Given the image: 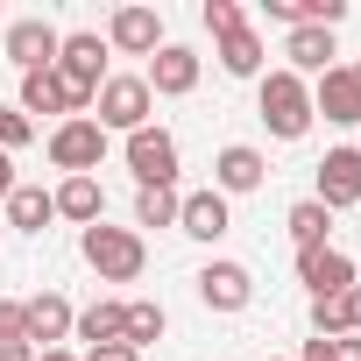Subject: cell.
Masks as SVG:
<instances>
[{"instance_id":"cell-25","label":"cell","mask_w":361,"mask_h":361,"mask_svg":"<svg viewBox=\"0 0 361 361\" xmlns=\"http://www.w3.org/2000/svg\"><path fill=\"white\" fill-rule=\"evenodd\" d=\"M298 361H361V333H333V340H305V354Z\"/></svg>"},{"instance_id":"cell-12","label":"cell","mask_w":361,"mask_h":361,"mask_svg":"<svg viewBox=\"0 0 361 361\" xmlns=\"http://www.w3.org/2000/svg\"><path fill=\"white\" fill-rule=\"evenodd\" d=\"M326 114V128H361V92H354V71L347 64H333V71H319V85H312V121Z\"/></svg>"},{"instance_id":"cell-2","label":"cell","mask_w":361,"mask_h":361,"mask_svg":"<svg viewBox=\"0 0 361 361\" xmlns=\"http://www.w3.org/2000/svg\"><path fill=\"white\" fill-rule=\"evenodd\" d=\"M78 248H85V262L99 269V283H135L142 269H149V241L135 234V227H85L78 234Z\"/></svg>"},{"instance_id":"cell-7","label":"cell","mask_w":361,"mask_h":361,"mask_svg":"<svg viewBox=\"0 0 361 361\" xmlns=\"http://www.w3.org/2000/svg\"><path fill=\"white\" fill-rule=\"evenodd\" d=\"M326 213H347V206H361V149H326V163H319V192H312Z\"/></svg>"},{"instance_id":"cell-17","label":"cell","mask_w":361,"mask_h":361,"mask_svg":"<svg viewBox=\"0 0 361 361\" xmlns=\"http://www.w3.org/2000/svg\"><path fill=\"white\" fill-rule=\"evenodd\" d=\"M283 57H290L283 71L305 78V71H333L340 50H333V29H290V36H283Z\"/></svg>"},{"instance_id":"cell-35","label":"cell","mask_w":361,"mask_h":361,"mask_svg":"<svg viewBox=\"0 0 361 361\" xmlns=\"http://www.w3.org/2000/svg\"><path fill=\"white\" fill-rule=\"evenodd\" d=\"M347 71H354V92H361V64H347Z\"/></svg>"},{"instance_id":"cell-21","label":"cell","mask_w":361,"mask_h":361,"mask_svg":"<svg viewBox=\"0 0 361 361\" xmlns=\"http://www.w3.org/2000/svg\"><path fill=\"white\" fill-rule=\"evenodd\" d=\"M177 206H185L177 185H142V192H135V234H142V227H177Z\"/></svg>"},{"instance_id":"cell-28","label":"cell","mask_w":361,"mask_h":361,"mask_svg":"<svg viewBox=\"0 0 361 361\" xmlns=\"http://www.w3.org/2000/svg\"><path fill=\"white\" fill-rule=\"evenodd\" d=\"M312 333H319V340L347 333V312H340V298H312Z\"/></svg>"},{"instance_id":"cell-10","label":"cell","mask_w":361,"mask_h":361,"mask_svg":"<svg viewBox=\"0 0 361 361\" xmlns=\"http://www.w3.org/2000/svg\"><path fill=\"white\" fill-rule=\"evenodd\" d=\"M298 283H305L312 298H347L361 276H354V255H340V248L326 241V248H305V255H298Z\"/></svg>"},{"instance_id":"cell-19","label":"cell","mask_w":361,"mask_h":361,"mask_svg":"<svg viewBox=\"0 0 361 361\" xmlns=\"http://www.w3.org/2000/svg\"><path fill=\"white\" fill-rule=\"evenodd\" d=\"M163 326H170V319H163V305H156V298H128V305H121V340H128L135 354H142V347H156V340H163Z\"/></svg>"},{"instance_id":"cell-29","label":"cell","mask_w":361,"mask_h":361,"mask_svg":"<svg viewBox=\"0 0 361 361\" xmlns=\"http://www.w3.org/2000/svg\"><path fill=\"white\" fill-rule=\"evenodd\" d=\"M0 333H8V340H29V312H22L15 298H0Z\"/></svg>"},{"instance_id":"cell-13","label":"cell","mask_w":361,"mask_h":361,"mask_svg":"<svg viewBox=\"0 0 361 361\" xmlns=\"http://www.w3.org/2000/svg\"><path fill=\"white\" fill-rule=\"evenodd\" d=\"M22 312H29V347H36V354H50V347L71 340V319H78V312H71L64 290H43V298H29Z\"/></svg>"},{"instance_id":"cell-5","label":"cell","mask_w":361,"mask_h":361,"mask_svg":"<svg viewBox=\"0 0 361 361\" xmlns=\"http://www.w3.org/2000/svg\"><path fill=\"white\" fill-rule=\"evenodd\" d=\"M128 170H135V185H177V135L170 128H135L121 142Z\"/></svg>"},{"instance_id":"cell-31","label":"cell","mask_w":361,"mask_h":361,"mask_svg":"<svg viewBox=\"0 0 361 361\" xmlns=\"http://www.w3.org/2000/svg\"><path fill=\"white\" fill-rule=\"evenodd\" d=\"M0 361H36V347H29V340H8V333H0Z\"/></svg>"},{"instance_id":"cell-3","label":"cell","mask_w":361,"mask_h":361,"mask_svg":"<svg viewBox=\"0 0 361 361\" xmlns=\"http://www.w3.org/2000/svg\"><path fill=\"white\" fill-rule=\"evenodd\" d=\"M149 85H142V71H106V85H99V99H92V121L106 128V135H135V128H149Z\"/></svg>"},{"instance_id":"cell-32","label":"cell","mask_w":361,"mask_h":361,"mask_svg":"<svg viewBox=\"0 0 361 361\" xmlns=\"http://www.w3.org/2000/svg\"><path fill=\"white\" fill-rule=\"evenodd\" d=\"M340 312H347V333H361V283H354V290L340 298Z\"/></svg>"},{"instance_id":"cell-1","label":"cell","mask_w":361,"mask_h":361,"mask_svg":"<svg viewBox=\"0 0 361 361\" xmlns=\"http://www.w3.org/2000/svg\"><path fill=\"white\" fill-rule=\"evenodd\" d=\"M255 114L276 142H305L312 135V85L298 71H262L255 78Z\"/></svg>"},{"instance_id":"cell-11","label":"cell","mask_w":361,"mask_h":361,"mask_svg":"<svg viewBox=\"0 0 361 361\" xmlns=\"http://www.w3.org/2000/svg\"><path fill=\"white\" fill-rule=\"evenodd\" d=\"M248 298H255L248 262H206L199 269V305L206 312H248Z\"/></svg>"},{"instance_id":"cell-22","label":"cell","mask_w":361,"mask_h":361,"mask_svg":"<svg viewBox=\"0 0 361 361\" xmlns=\"http://www.w3.org/2000/svg\"><path fill=\"white\" fill-rule=\"evenodd\" d=\"M220 71H227V78H262V36H255V29H234V36L220 43Z\"/></svg>"},{"instance_id":"cell-16","label":"cell","mask_w":361,"mask_h":361,"mask_svg":"<svg viewBox=\"0 0 361 361\" xmlns=\"http://www.w3.org/2000/svg\"><path fill=\"white\" fill-rule=\"evenodd\" d=\"M50 199H57V220H78V227H99V213H106L99 177H64Z\"/></svg>"},{"instance_id":"cell-27","label":"cell","mask_w":361,"mask_h":361,"mask_svg":"<svg viewBox=\"0 0 361 361\" xmlns=\"http://www.w3.org/2000/svg\"><path fill=\"white\" fill-rule=\"evenodd\" d=\"M22 142H36V121L22 106H0V149H22Z\"/></svg>"},{"instance_id":"cell-20","label":"cell","mask_w":361,"mask_h":361,"mask_svg":"<svg viewBox=\"0 0 361 361\" xmlns=\"http://www.w3.org/2000/svg\"><path fill=\"white\" fill-rule=\"evenodd\" d=\"M8 220H15L22 234H43V227L57 220V199H50L43 185H15V192H8Z\"/></svg>"},{"instance_id":"cell-8","label":"cell","mask_w":361,"mask_h":361,"mask_svg":"<svg viewBox=\"0 0 361 361\" xmlns=\"http://www.w3.org/2000/svg\"><path fill=\"white\" fill-rule=\"evenodd\" d=\"M106 50H121V57H156V50H163V15H156V8H114V15H106Z\"/></svg>"},{"instance_id":"cell-18","label":"cell","mask_w":361,"mask_h":361,"mask_svg":"<svg viewBox=\"0 0 361 361\" xmlns=\"http://www.w3.org/2000/svg\"><path fill=\"white\" fill-rule=\"evenodd\" d=\"M22 114H29V121H36V114L78 121V114H71V92H64V78H57V71H29V78H22Z\"/></svg>"},{"instance_id":"cell-23","label":"cell","mask_w":361,"mask_h":361,"mask_svg":"<svg viewBox=\"0 0 361 361\" xmlns=\"http://www.w3.org/2000/svg\"><path fill=\"white\" fill-rule=\"evenodd\" d=\"M283 227H290V241H298V255H305V248H326V227H333V213H326L319 199H298V206L283 213Z\"/></svg>"},{"instance_id":"cell-6","label":"cell","mask_w":361,"mask_h":361,"mask_svg":"<svg viewBox=\"0 0 361 361\" xmlns=\"http://www.w3.org/2000/svg\"><path fill=\"white\" fill-rule=\"evenodd\" d=\"M142 85H149V99H185V92H199V50H192V43H163V50L149 57Z\"/></svg>"},{"instance_id":"cell-4","label":"cell","mask_w":361,"mask_h":361,"mask_svg":"<svg viewBox=\"0 0 361 361\" xmlns=\"http://www.w3.org/2000/svg\"><path fill=\"white\" fill-rule=\"evenodd\" d=\"M50 163H57L64 177H92V170L106 163V128H99L92 114L57 121V128H50Z\"/></svg>"},{"instance_id":"cell-24","label":"cell","mask_w":361,"mask_h":361,"mask_svg":"<svg viewBox=\"0 0 361 361\" xmlns=\"http://www.w3.org/2000/svg\"><path fill=\"white\" fill-rule=\"evenodd\" d=\"M71 333H78L85 347H114V340H121V305H114V298H99V305H85V312L71 319Z\"/></svg>"},{"instance_id":"cell-14","label":"cell","mask_w":361,"mask_h":361,"mask_svg":"<svg viewBox=\"0 0 361 361\" xmlns=\"http://www.w3.org/2000/svg\"><path fill=\"white\" fill-rule=\"evenodd\" d=\"M262 177H269V163H262V149H248V142H227V149L213 156V192H220V199L255 192Z\"/></svg>"},{"instance_id":"cell-26","label":"cell","mask_w":361,"mask_h":361,"mask_svg":"<svg viewBox=\"0 0 361 361\" xmlns=\"http://www.w3.org/2000/svg\"><path fill=\"white\" fill-rule=\"evenodd\" d=\"M206 29H213V43H227L234 29H248V15H241V0H206Z\"/></svg>"},{"instance_id":"cell-34","label":"cell","mask_w":361,"mask_h":361,"mask_svg":"<svg viewBox=\"0 0 361 361\" xmlns=\"http://www.w3.org/2000/svg\"><path fill=\"white\" fill-rule=\"evenodd\" d=\"M36 361H78V354H71V347H50V354H36Z\"/></svg>"},{"instance_id":"cell-33","label":"cell","mask_w":361,"mask_h":361,"mask_svg":"<svg viewBox=\"0 0 361 361\" xmlns=\"http://www.w3.org/2000/svg\"><path fill=\"white\" fill-rule=\"evenodd\" d=\"M22 185V177H15V163H8V149H0V206H8V192Z\"/></svg>"},{"instance_id":"cell-30","label":"cell","mask_w":361,"mask_h":361,"mask_svg":"<svg viewBox=\"0 0 361 361\" xmlns=\"http://www.w3.org/2000/svg\"><path fill=\"white\" fill-rule=\"evenodd\" d=\"M78 361H142V354H135V347H128V340H114V347H85V354H78Z\"/></svg>"},{"instance_id":"cell-9","label":"cell","mask_w":361,"mask_h":361,"mask_svg":"<svg viewBox=\"0 0 361 361\" xmlns=\"http://www.w3.org/2000/svg\"><path fill=\"white\" fill-rule=\"evenodd\" d=\"M57 43H64V36H57V22L22 15V22L8 29V64H15L22 78H29V71H50V64H57Z\"/></svg>"},{"instance_id":"cell-36","label":"cell","mask_w":361,"mask_h":361,"mask_svg":"<svg viewBox=\"0 0 361 361\" xmlns=\"http://www.w3.org/2000/svg\"><path fill=\"white\" fill-rule=\"evenodd\" d=\"M269 361H283V354H269Z\"/></svg>"},{"instance_id":"cell-15","label":"cell","mask_w":361,"mask_h":361,"mask_svg":"<svg viewBox=\"0 0 361 361\" xmlns=\"http://www.w3.org/2000/svg\"><path fill=\"white\" fill-rule=\"evenodd\" d=\"M234 227V213H227V199L206 185V192H185V206H177V234H192V241H220Z\"/></svg>"}]
</instances>
